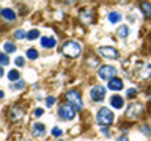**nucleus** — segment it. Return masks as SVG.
<instances>
[{
	"mask_svg": "<svg viewBox=\"0 0 151 141\" xmlns=\"http://www.w3.org/2000/svg\"><path fill=\"white\" fill-rule=\"evenodd\" d=\"M61 53L68 58H77L82 53V46L77 41H66L61 47Z\"/></svg>",
	"mask_w": 151,
	"mask_h": 141,
	"instance_id": "f257e3e1",
	"label": "nucleus"
},
{
	"mask_svg": "<svg viewBox=\"0 0 151 141\" xmlns=\"http://www.w3.org/2000/svg\"><path fill=\"white\" fill-rule=\"evenodd\" d=\"M96 121L99 122L101 125H110V124H113V121H115V115L109 110V108H106V107H101L98 110V115H96Z\"/></svg>",
	"mask_w": 151,
	"mask_h": 141,
	"instance_id": "f03ea898",
	"label": "nucleus"
},
{
	"mask_svg": "<svg viewBox=\"0 0 151 141\" xmlns=\"http://www.w3.org/2000/svg\"><path fill=\"white\" fill-rule=\"evenodd\" d=\"M142 113H143V103L132 102V103H129V107L126 108L124 116H126V119L134 121V119H139V118L142 116Z\"/></svg>",
	"mask_w": 151,
	"mask_h": 141,
	"instance_id": "7ed1b4c3",
	"label": "nucleus"
},
{
	"mask_svg": "<svg viewBox=\"0 0 151 141\" xmlns=\"http://www.w3.org/2000/svg\"><path fill=\"white\" fill-rule=\"evenodd\" d=\"M66 100H68L71 105L74 107L76 111H80L83 108V102H82V96H80L79 91L76 89H71V91L66 93Z\"/></svg>",
	"mask_w": 151,
	"mask_h": 141,
	"instance_id": "20e7f679",
	"label": "nucleus"
},
{
	"mask_svg": "<svg viewBox=\"0 0 151 141\" xmlns=\"http://www.w3.org/2000/svg\"><path fill=\"white\" fill-rule=\"evenodd\" d=\"M58 116H60V119H63V121L74 119V116H76L74 107H73V105H68V103L60 105V107H58Z\"/></svg>",
	"mask_w": 151,
	"mask_h": 141,
	"instance_id": "39448f33",
	"label": "nucleus"
},
{
	"mask_svg": "<svg viewBox=\"0 0 151 141\" xmlns=\"http://www.w3.org/2000/svg\"><path fill=\"white\" fill-rule=\"evenodd\" d=\"M115 74H116V69L113 68V66H110V64H104V66H101L99 68V70H98V75H99V78L101 80H110V78H113L115 77Z\"/></svg>",
	"mask_w": 151,
	"mask_h": 141,
	"instance_id": "423d86ee",
	"label": "nucleus"
},
{
	"mask_svg": "<svg viewBox=\"0 0 151 141\" xmlns=\"http://www.w3.org/2000/svg\"><path fill=\"white\" fill-rule=\"evenodd\" d=\"M99 55L104 56V58H109V60H116L118 56H120V53H118V50L115 49V47H110V46H102L98 49Z\"/></svg>",
	"mask_w": 151,
	"mask_h": 141,
	"instance_id": "0eeeda50",
	"label": "nucleus"
},
{
	"mask_svg": "<svg viewBox=\"0 0 151 141\" xmlns=\"http://www.w3.org/2000/svg\"><path fill=\"white\" fill-rule=\"evenodd\" d=\"M90 96L94 102H102L104 97H106V88L101 86V85H94L90 91Z\"/></svg>",
	"mask_w": 151,
	"mask_h": 141,
	"instance_id": "6e6552de",
	"label": "nucleus"
},
{
	"mask_svg": "<svg viewBox=\"0 0 151 141\" xmlns=\"http://www.w3.org/2000/svg\"><path fill=\"white\" fill-rule=\"evenodd\" d=\"M79 21L82 24H85V25H90L93 22V11L91 9H82L79 13Z\"/></svg>",
	"mask_w": 151,
	"mask_h": 141,
	"instance_id": "1a4fd4ad",
	"label": "nucleus"
},
{
	"mask_svg": "<svg viewBox=\"0 0 151 141\" xmlns=\"http://www.w3.org/2000/svg\"><path fill=\"white\" fill-rule=\"evenodd\" d=\"M46 133V125L41 124V122H35V124L32 125V135L35 136V138H41V136H44Z\"/></svg>",
	"mask_w": 151,
	"mask_h": 141,
	"instance_id": "9d476101",
	"label": "nucleus"
},
{
	"mask_svg": "<svg viewBox=\"0 0 151 141\" xmlns=\"http://www.w3.org/2000/svg\"><path fill=\"white\" fill-rule=\"evenodd\" d=\"M22 116H24V110H22V108H19V107H11V108H9V119H11L13 122L21 121Z\"/></svg>",
	"mask_w": 151,
	"mask_h": 141,
	"instance_id": "9b49d317",
	"label": "nucleus"
},
{
	"mask_svg": "<svg viewBox=\"0 0 151 141\" xmlns=\"http://www.w3.org/2000/svg\"><path fill=\"white\" fill-rule=\"evenodd\" d=\"M109 89H112V91H121L123 89V80L118 78V77H113L109 80Z\"/></svg>",
	"mask_w": 151,
	"mask_h": 141,
	"instance_id": "f8f14e48",
	"label": "nucleus"
},
{
	"mask_svg": "<svg viewBox=\"0 0 151 141\" xmlns=\"http://www.w3.org/2000/svg\"><path fill=\"white\" fill-rule=\"evenodd\" d=\"M41 46L44 47V49H52V47L57 46V41H55V38H52V36H42L41 38Z\"/></svg>",
	"mask_w": 151,
	"mask_h": 141,
	"instance_id": "ddd939ff",
	"label": "nucleus"
},
{
	"mask_svg": "<svg viewBox=\"0 0 151 141\" xmlns=\"http://www.w3.org/2000/svg\"><path fill=\"white\" fill-rule=\"evenodd\" d=\"M0 16H2L5 21H8V22H13L14 19H16V13L13 11V9H9V8H3L2 11H0Z\"/></svg>",
	"mask_w": 151,
	"mask_h": 141,
	"instance_id": "4468645a",
	"label": "nucleus"
},
{
	"mask_svg": "<svg viewBox=\"0 0 151 141\" xmlns=\"http://www.w3.org/2000/svg\"><path fill=\"white\" fill-rule=\"evenodd\" d=\"M110 103H112V107H115V108H123V105H124V99H123L121 96H118V94H113V96L110 97Z\"/></svg>",
	"mask_w": 151,
	"mask_h": 141,
	"instance_id": "2eb2a0df",
	"label": "nucleus"
},
{
	"mask_svg": "<svg viewBox=\"0 0 151 141\" xmlns=\"http://www.w3.org/2000/svg\"><path fill=\"white\" fill-rule=\"evenodd\" d=\"M116 35L120 38H123V39L127 38V36H129V27H127V25H120V27H118V30H116Z\"/></svg>",
	"mask_w": 151,
	"mask_h": 141,
	"instance_id": "dca6fc26",
	"label": "nucleus"
},
{
	"mask_svg": "<svg viewBox=\"0 0 151 141\" xmlns=\"http://www.w3.org/2000/svg\"><path fill=\"white\" fill-rule=\"evenodd\" d=\"M140 9L143 11L145 17H151V3H148V2H142V3H140Z\"/></svg>",
	"mask_w": 151,
	"mask_h": 141,
	"instance_id": "f3484780",
	"label": "nucleus"
},
{
	"mask_svg": "<svg viewBox=\"0 0 151 141\" xmlns=\"http://www.w3.org/2000/svg\"><path fill=\"white\" fill-rule=\"evenodd\" d=\"M121 14L120 13H116V11H112L110 14H109V21H110L112 24H116V22H120L121 21Z\"/></svg>",
	"mask_w": 151,
	"mask_h": 141,
	"instance_id": "a211bd4d",
	"label": "nucleus"
},
{
	"mask_svg": "<svg viewBox=\"0 0 151 141\" xmlns=\"http://www.w3.org/2000/svg\"><path fill=\"white\" fill-rule=\"evenodd\" d=\"M19 77H21V75H19L17 70H9V72H8V80H9L11 83L19 82Z\"/></svg>",
	"mask_w": 151,
	"mask_h": 141,
	"instance_id": "6ab92c4d",
	"label": "nucleus"
},
{
	"mask_svg": "<svg viewBox=\"0 0 151 141\" xmlns=\"http://www.w3.org/2000/svg\"><path fill=\"white\" fill-rule=\"evenodd\" d=\"M24 88H25V82H24V80H19V82H16V83L11 85V89H13V91H19V89H24Z\"/></svg>",
	"mask_w": 151,
	"mask_h": 141,
	"instance_id": "aec40b11",
	"label": "nucleus"
},
{
	"mask_svg": "<svg viewBox=\"0 0 151 141\" xmlns=\"http://www.w3.org/2000/svg\"><path fill=\"white\" fill-rule=\"evenodd\" d=\"M38 36H40V31H38L36 28H35V30H30V31H27V35H25V38H27V39H30V41L36 39Z\"/></svg>",
	"mask_w": 151,
	"mask_h": 141,
	"instance_id": "412c9836",
	"label": "nucleus"
},
{
	"mask_svg": "<svg viewBox=\"0 0 151 141\" xmlns=\"http://www.w3.org/2000/svg\"><path fill=\"white\" fill-rule=\"evenodd\" d=\"M87 64L88 68H96V66H99V61L96 56H90V58H87Z\"/></svg>",
	"mask_w": 151,
	"mask_h": 141,
	"instance_id": "4be33fe9",
	"label": "nucleus"
},
{
	"mask_svg": "<svg viewBox=\"0 0 151 141\" xmlns=\"http://www.w3.org/2000/svg\"><path fill=\"white\" fill-rule=\"evenodd\" d=\"M5 52L6 53H13V52H16V44H13V42H5Z\"/></svg>",
	"mask_w": 151,
	"mask_h": 141,
	"instance_id": "5701e85b",
	"label": "nucleus"
},
{
	"mask_svg": "<svg viewBox=\"0 0 151 141\" xmlns=\"http://www.w3.org/2000/svg\"><path fill=\"white\" fill-rule=\"evenodd\" d=\"M27 58H28V60H36V58H38V50L28 49V50H27Z\"/></svg>",
	"mask_w": 151,
	"mask_h": 141,
	"instance_id": "b1692460",
	"label": "nucleus"
},
{
	"mask_svg": "<svg viewBox=\"0 0 151 141\" xmlns=\"http://www.w3.org/2000/svg\"><path fill=\"white\" fill-rule=\"evenodd\" d=\"M137 94H139V91H137L135 88H129V89H127V93H126V97L127 99H134Z\"/></svg>",
	"mask_w": 151,
	"mask_h": 141,
	"instance_id": "393cba45",
	"label": "nucleus"
},
{
	"mask_svg": "<svg viewBox=\"0 0 151 141\" xmlns=\"http://www.w3.org/2000/svg\"><path fill=\"white\" fill-rule=\"evenodd\" d=\"M9 63V58L6 53H0V66H6Z\"/></svg>",
	"mask_w": 151,
	"mask_h": 141,
	"instance_id": "a878e982",
	"label": "nucleus"
},
{
	"mask_svg": "<svg viewBox=\"0 0 151 141\" xmlns=\"http://www.w3.org/2000/svg\"><path fill=\"white\" fill-rule=\"evenodd\" d=\"M25 35H27V33L22 31V30H16V31H14V38H16V39H22V38H25Z\"/></svg>",
	"mask_w": 151,
	"mask_h": 141,
	"instance_id": "bb28decb",
	"label": "nucleus"
},
{
	"mask_svg": "<svg viewBox=\"0 0 151 141\" xmlns=\"http://www.w3.org/2000/svg\"><path fill=\"white\" fill-rule=\"evenodd\" d=\"M142 133H145V135H151V125H150V124H145L143 127H142Z\"/></svg>",
	"mask_w": 151,
	"mask_h": 141,
	"instance_id": "cd10ccee",
	"label": "nucleus"
},
{
	"mask_svg": "<svg viewBox=\"0 0 151 141\" xmlns=\"http://www.w3.org/2000/svg\"><path fill=\"white\" fill-rule=\"evenodd\" d=\"M55 103V97H52V96H49V97H46V107H52Z\"/></svg>",
	"mask_w": 151,
	"mask_h": 141,
	"instance_id": "c85d7f7f",
	"label": "nucleus"
},
{
	"mask_svg": "<svg viewBox=\"0 0 151 141\" xmlns=\"http://www.w3.org/2000/svg\"><path fill=\"white\" fill-rule=\"evenodd\" d=\"M52 135L54 136H61L63 135V130L58 129V127H54V129H52Z\"/></svg>",
	"mask_w": 151,
	"mask_h": 141,
	"instance_id": "c756f323",
	"label": "nucleus"
},
{
	"mask_svg": "<svg viewBox=\"0 0 151 141\" xmlns=\"http://www.w3.org/2000/svg\"><path fill=\"white\" fill-rule=\"evenodd\" d=\"M42 113H44V110H42V108H36V110L33 111V116H35V118H40V116H42Z\"/></svg>",
	"mask_w": 151,
	"mask_h": 141,
	"instance_id": "7c9ffc66",
	"label": "nucleus"
},
{
	"mask_svg": "<svg viewBox=\"0 0 151 141\" xmlns=\"http://www.w3.org/2000/svg\"><path fill=\"white\" fill-rule=\"evenodd\" d=\"M14 63H16V66H24V63H25V61H24L22 56H17V58L14 60Z\"/></svg>",
	"mask_w": 151,
	"mask_h": 141,
	"instance_id": "2f4dec72",
	"label": "nucleus"
},
{
	"mask_svg": "<svg viewBox=\"0 0 151 141\" xmlns=\"http://www.w3.org/2000/svg\"><path fill=\"white\" fill-rule=\"evenodd\" d=\"M76 2V0H63V3H66V5H73Z\"/></svg>",
	"mask_w": 151,
	"mask_h": 141,
	"instance_id": "473e14b6",
	"label": "nucleus"
},
{
	"mask_svg": "<svg viewBox=\"0 0 151 141\" xmlns=\"http://www.w3.org/2000/svg\"><path fill=\"white\" fill-rule=\"evenodd\" d=\"M116 3H120V5H126L127 3V0H115Z\"/></svg>",
	"mask_w": 151,
	"mask_h": 141,
	"instance_id": "72a5a7b5",
	"label": "nucleus"
},
{
	"mask_svg": "<svg viewBox=\"0 0 151 141\" xmlns=\"http://www.w3.org/2000/svg\"><path fill=\"white\" fill-rule=\"evenodd\" d=\"M118 141H127V136H120V138H118Z\"/></svg>",
	"mask_w": 151,
	"mask_h": 141,
	"instance_id": "f704fd0d",
	"label": "nucleus"
},
{
	"mask_svg": "<svg viewBox=\"0 0 151 141\" xmlns=\"http://www.w3.org/2000/svg\"><path fill=\"white\" fill-rule=\"evenodd\" d=\"M102 133H104V135H109V130H107V127H104V129H102Z\"/></svg>",
	"mask_w": 151,
	"mask_h": 141,
	"instance_id": "c9c22d12",
	"label": "nucleus"
},
{
	"mask_svg": "<svg viewBox=\"0 0 151 141\" xmlns=\"http://www.w3.org/2000/svg\"><path fill=\"white\" fill-rule=\"evenodd\" d=\"M5 97V94H3V91H2V89H0V99H3Z\"/></svg>",
	"mask_w": 151,
	"mask_h": 141,
	"instance_id": "e433bc0d",
	"label": "nucleus"
},
{
	"mask_svg": "<svg viewBox=\"0 0 151 141\" xmlns=\"http://www.w3.org/2000/svg\"><path fill=\"white\" fill-rule=\"evenodd\" d=\"M2 75H3V68L0 66V77H2Z\"/></svg>",
	"mask_w": 151,
	"mask_h": 141,
	"instance_id": "4c0bfd02",
	"label": "nucleus"
},
{
	"mask_svg": "<svg viewBox=\"0 0 151 141\" xmlns=\"http://www.w3.org/2000/svg\"><path fill=\"white\" fill-rule=\"evenodd\" d=\"M150 100H151V93H150Z\"/></svg>",
	"mask_w": 151,
	"mask_h": 141,
	"instance_id": "58836bf2",
	"label": "nucleus"
}]
</instances>
